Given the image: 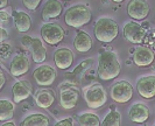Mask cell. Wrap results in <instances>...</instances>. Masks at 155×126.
I'll use <instances>...</instances> for the list:
<instances>
[{"mask_svg": "<svg viewBox=\"0 0 155 126\" xmlns=\"http://www.w3.org/2000/svg\"><path fill=\"white\" fill-rule=\"evenodd\" d=\"M120 63L113 51H104L99 56L97 74L103 81H111L120 74Z\"/></svg>", "mask_w": 155, "mask_h": 126, "instance_id": "6da1fadb", "label": "cell"}, {"mask_svg": "<svg viewBox=\"0 0 155 126\" xmlns=\"http://www.w3.org/2000/svg\"><path fill=\"white\" fill-rule=\"evenodd\" d=\"M94 36L101 42L110 43L116 39L119 34V26L114 20L110 18H101L94 24Z\"/></svg>", "mask_w": 155, "mask_h": 126, "instance_id": "7a4b0ae2", "label": "cell"}, {"mask_svg": "<svg viewBox=\"0 0 155 126\" xmlns=\"http://www.w3.org/2000/svg\"><path fill=\"white\" fill-rule=\"evenodd\" d=\"M91 11L90 8L85 5H75L68 8V11L64 14V21L65 24L74 27V28H79L83 27L86 24L91 21Z\"/></svg>", "mask_w": 155, "mask_h": 126, "instance_id": "3957f363", "label": "cell"}, {"mask_svg": "<svg viewBox=\"0 0 155 126\" xmlns=\"http://www.w3.org/2000/svg\"><path fill=\"white\" fill-rule=\"evenodd\" d=\"M84 99L90 109H99L106 103L107 94L103 85H101L99 83H96L85 90Z\"/></svg>", "mask_w": 155, "mask_h": 126, "instance_id": "277c9868", "label": "cell"}, {"mask_svg": "<svg viewBox=\"0 0 155 126\" xmlns=\"http://www.w3.org/2000/svg\"><path fill=\"white\" fill-rule=\"evenodd\" d=\"M133 97V87L127 81H119L111 88V98L116 103H128Z\"/></svg>", "mask_w": 155, "mask_h": 126, "instance_id": "5b68a950", "label": "cell"}, {"mask_svg": "<svg viewBox=\"0 0 155 126\" xmlns=\"http://www.w3.org/2000/svg\"><path fill=\"white\" fill-rule=\"evenodd\" d=\"M41 36L46 43L50 46H57L64 39V31L58 24L49 22L42 26Z\"/></svg>", "mask_w": 155, "mask_h": 126, "instance_id": "8992f818", "label": "cell"}, {"mask_svg": "<svg viewBox=\"0 0 155 126\" xmlns=\"http://www.w3.org/2000/svg\"><path fill=\"white\" fill-rule=\"evenodd\" d=\"M22 43L31 49V57L35 63H42L47 57V49L40 39H33L31 36L22 38Z\"/></svg>", "mask_w": 155, "mask_h": 126, "instance_id": "52a82bcc", "label": "cell"}, {"mask_svg": "<svg viewBox=\"0 0 155 126\" xmlns=\"http://www.w3.org/2000/svg\"><path fill=\"white\" fill-rule=\"evenodd\" d=\"M123 35L127 41L132 42L134 45H139L145 40L146 29L141 25L137 24L135 21H130L124 26Z\"/></svg>", "mask_w": 155, "mask_h": 126, "instance_id": "ba28073f", "label": "cell"}, {"mask_svg": "<svg viewBox=\"0 0 155 126\" xmlns=\"http://www.w3.org/2000/svg\"><path fill=\"white\" fill-rule=\"evenodd\" d=\"M33 77L36 81L40 87H49L55 82L56 78V71L53 67L45 64L36 68L33 72Z\"/></svg>", "mask_w": 155, "mask_h": 126, "instance_id": "9c48e42d", "label": "cell"}, {"mask_svg": "<svg viewBox=\"0 0 155 126\" xmlns=\"http://www.w3.org/2000/svg\"><path fill=\"white\" fill-rule=\"evenodd\" d=\"M127 14L133 20H145L149 14V5L147 1L132 0L127 5Z\"/></svg>", "mask_w": 155, "mask_h": 126, "instance_id": "30bf717a", "label": "cell"}, {"mask_svg": "<svg viewBox=\"0 0 155 126\" xmlns=\"http://www.w3.org/2000/svg\"><path fill=\"white\" fill-rule=\"evenodd\" d=\"M154 58L155 55L153 50L150 48L143 47V46H140L137 48L134 54H133V62L137 67H140V68L149 67L154 62Z\"/></svg>", "mask_w": 155, "mask_h": 126, "instance_id": "8fae6325", "label": "cell"}, {"mask_svg": "<svg viewBox=\"0 0 155 126\" xmlns=\"http://www.w3.org/2000/svg\"><path fill=\"white\" fill-rule=\"evenodd\" d=\"M137 90L139 94L145 99H152L155 97V76L148 75L138 81Z\"/></svg>", "mask_w": 155, "mask_h": 126, "instance_id": "7c38bea8", "label": "cell"}, {"mask_svg": "<svg viewBox=\"0 0 155 126\" xmlns=\"http://www.w3.org/2000/svg\"><path fill=\"white\" fill-rule=\"evenodd\" d=\"M54 62L61 70H67L74 63V53L68 48H60L54 53Z\"/></svg>", "mask_w": 155, "mask_h": 126, "instance_id": "4fadbf2b", "label": "cell"}, {"mask_svg": "<svg viewBox=\"0 0 155 126\" xmlns=\"http://www.w3.org/2000/svg\"><path fill=\"white\" fill-rule=\"evenodd\" d=\"M78 98H79V94H78L77 89L65 88V89H62L61 94H60V104L63 109L70 110L77 105Z\"/></svg>", "mask_w": 155, "mask_h": 126, "instance_id": "5bb4252c", "label": "cell"}, {"mask_svg": "<svg viewBox=\"0 0 155 126\" xmlns=\"http://www.w3.org/2000/svg\"><path fill=\"white\" fill-rule=\"evenodd\" d=\"M29 70V60L25 55H16L12 62H11V68L9 72L13 77H20L26 75Z\"/></svg>", "mask_w": 155, "mask_h": 126, "instance_id": "9a60e30c", "label": "cell"}, {"mask_svg": "<svg viewBox=\"0 0 155 126\" xmlns=\"http://www.w3.org/2000/svg\"><path fill=\"white\" fill-rule=\"evenodd\" d=\"M33 88L28 81H19L12 88V94L14 98V103H20L27 99L31 94Z\"/></svg>", "mask_w": 155, "mask_h": 126, "instance_id": "2e32d148", "label": "cell"}, {"mask_svg": "<svg viewBox=\"0 0 155 126\" xmlns=\"http://www.w3.org/2000/svg\"><path fill=\"white\" fill-rule=\"evenodd\" d=\"M128 116L131 121L137 124H142V123H146L149 118V109L147 105L142 103H135L131 108Z\"/></svg>", "mask_w": 155, "mask_h": 126, "instance_id": "e0dca14e", "label": "cell"}, {"mask_svg": "<svg viewBox=\"0 0 155 126\" xmlns=\"http://www.w3.org/2000/svg\"><path fill=\"white\" fill-rule=\"evenodd\" d=\"M63 11L62 4L57 0H50L47 1L45 7L42 9V19L45 21H49L51 19H56L61 15Z\"/></svg>", "mask_w": 155, "mask_h": 126, "instance_id": "ac0fdd59", "label": "cell"}, {"mask_svg": "<svg viewBox=\"0 0 155 126\" xmlns=\"http://www.w3.org/2000/svg\"><path fill=\"white\" fill-rule=\"evenodd\" d=\"M35 102L39 108L48 109L55 102V92L50 89H42L39 90L35 94Z\"/></svg>", "mask_w": 155, "mask_h": 126, "instance_id": "d6986e66", "label": "cell"}, {"mask_svg": "<svg viewBox=\"0 0 155 126\" xmlns=\"http://www.w3.org/2000/svg\"><path fill=\"white\" fill-rule=\"evenodd\" d=\"M74 47L79 53H86L92 48V39L85 31H78L74 40Z\"/></svg>", "mask_w": 155, "mask_h": 126, "instance_id": "ffe728a7", "label": "cell"}, {"mask_svg": "<svg viewBox=\"0 0 155 126\" xmlns=\"http://www.w3.org/2000/svg\"><path fill=\"white\" fill-rule=\"evenodd\" d=\"M14 25L19 31L26 33L29 31L31 27V16L25 12H16L14 14Z\"/></svg>", "mask_w": 155, "mask_h": 126, "instance_id": "44dd1931", "label": "cell"}, {"mask_svg": "<svg viewBox=\"0 0 155 126\" xmlns=\"http://www.w3.org/2000/svg\"><path fill=\"white\" fill-rule=\"evenodd\" d=\"M22 126H49V118L42 113H34L23 119Z\"/></svg>", "mask_w": 155, "mask_h": 126, "instance_id": "7402d4cb", "label": "cell"}, {"mask_svg": "<svg viewBox=\"0 0 155 126\" xmlns=\"http://www.w3.org/2000/svg\"><path fill=\"white\" fill-rule=\"evenodd\" d=\"M14 104L8 99H0V121L9 120L14 114Z\"/></svg>", "mask_w": 155, "mask_h": 126, "instance_id": "603a6c76", "label": "cell"}, {"mask_svg": "<svg viewBox=\"0 0 155 126\" xmlns=\"http://www.w3.org/2000/svg\"><path fill=\"white\" fill-rule=\"evenodd\" d=\"M79 126H101L99 117L94 113H83L78 118Z\"/></svg>", "mask_w": 155, "mask_h": 126, "instance_id": "cb8c5ba5", "label": "cell"}, {"mask_svg": "<svg viewBox=\"0 0 155 126\" xmlns=\"http://www.w3.org/2000/svg\"><path fill=\"white\" fill-rule=\"evenodd\" d=\"M121 123V114L118 111H111L104 118L101 126H120Z\"/></svg>", "mask_w": 155, "mask_h": 126, "instance_id": "d4e9b609", "label": "cell"}, {"mask_svg": "<svg viewBox=\"0 0 155 126\" xmlns=\"http://www.w3.org/2000/svg\"><path fill=\"white\" fill-rule=\"evenodd\" d=\"M93 64V60H85V61H83V62L81 63V64H78L77 68L74 70V72L71 74V76H74V77H81V75L84 72L85 70L87 69H90L91 67H92Z\"/></svg>", "mask_w": 155, "mask_h": 126, "instance_id": "484cf974", "label": "cell"}, {"mask_svg": "<svg viewBox=\"0 0 155 126\" xmlns=\"http://www.w3.org/2000/svg\"><path fill=\"white\" fill-rule=\"evenodd\" d=\"M40 2H41L40 0H23L25 7L31 9V11H35L36 8L39 7Z\"/></svg>", "mask_w": 155, "mask_h": 126, "instance_id": "4316f807", "label": "cell"}, {"mask_svg": "<svg viewBox=\"0 0 155 126\" xmlns=\"http://www.w3.org/2000/svg\"><path fill=\"white\" fill-rule=\"evenodd\" d=\"M55 126H74V123H72V119L71 118H65L62 119L60 121H57Z\"/></svg>", "mask_w": 155, "mask_h": 126, "instance_id": "83f0119b", "label": "cell"}, {"mask_svg": "<svg viewBox=\"0 0 155 126\" xmlns=\"http://www.w3.org/2000/svg\"><path fill=\"white\" fill-rule=\"evenodd\" d=\"M9 19H11V16L8 14L7 12H5V11H2V12H0V22H8L9 21Z\"/></svg>", "mask_w": 155, "mask_h": 126, "instance_id": "f1b7e54d", "label": "cell"}, {"mask_svg": "<svg viewBox=\"0 0 155 126\" xmlns=\"http://www.w3.org/2000/svg\"><path fill=\"white\" fill-rule=\"evenodd\" d=\"M7 31H5L2 27H0V42H2V41H5V40L7 39Z\"/></svg>", "mask_w": 155, "mask_h": 126, "instance_id": "f546056e", "label": "cell"}, {"mask_svg": "<svg viewBox=\"0 0 155 126\" xmlns=\"http://www.w3.org/2000/svg\"><path fill=\"white\" fill-rule=\"evenodd\" d=\"M5 83H6V78H5V75L2 74V71L0 70V90H1L2 88H4Z\"/></svg>", "mask_w": 155, "mask_h": 126, "instance_id": "4dcf8cb0", "label": "cell"}, {"mask_svg": "<svg viewBox=\"0 0 155 126\" xmlns=\"http://www.w3.org/2000/svg\"><path fill=\"white\" fill-rule=\"evenodd\" d=\"M8 5V1L7 0H0V8L2 9L4 7H6Z\"/></svg>", "mask_w": 155, "mask_h": 126, "instance_id": "1f68e13d", "label": "cell"}, {"mask_svg": "<svg viewBox=\"0 0 155 126\" xmlns=\"http://www.w3.org/2000/svg\"><path fill=\"white\" fill-rule=\"evenodd\" d=\"M1 126H15V124H14V123H12V121H7V123L2 124Z\"/></svg>", "mask_w": 155, "mask_h": 126, "instance_id": "d6a6232c", "label": "cell"}, {"mask_svg": "<svg viewBox=\"0 0 155 126\" xmlns=\"http://www.w3.org/2000/svg\"><path fill=\"white\" fill-rule=\"evenodd\" d=\"M142 27H143V28L146 29V28L148 27V24H147V22H146V24H143V25H142Z\"/></svg>", "mask_w": 155, "mask_h": 126, "instance_id": "836d02e7", "label": "cell"}, {"mask_svg": "<svg viewBox=\"0 0 155 126\" xmlns=\"http://www.w3.org/2000/svg\"><path fill=\"white\" fill-rule=\"evenodd\" d=\"M154 126H155V125H154Z\"/></svg>", "mask_w": 155, "mask_h": 126, "instance_id": "e575fe53", "label": "cell"}]
</instances>
